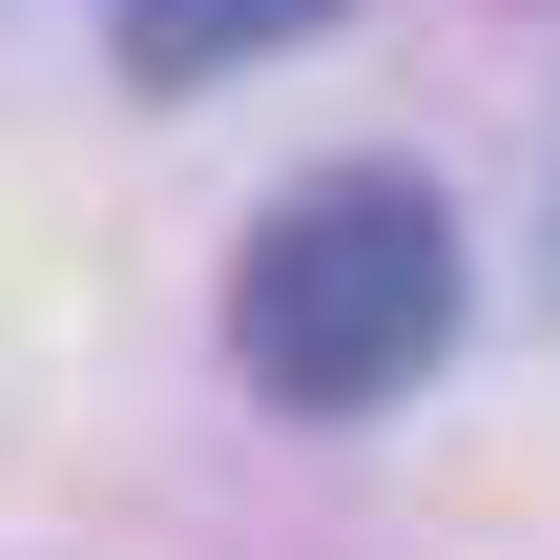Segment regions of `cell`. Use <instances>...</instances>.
Segmentation results:
<instances>
[{
    "instance_id": "obj_1",
    "label": "cell",
    "mask_w": 560,
    "mask_h": 560,
    "mask_svg": "<svg viewBox=\"0 0 560 560\" xmlns=\"http://www.w3.org/2000/svg\"><path fill=\"white\" fill-rule=\"evenodd\" d=\"M229 353H249L291 416H374V395H416V374L457 353V208H436L416 166H332V187H291V208L249 229V270H229Z\"/></svg>"
},
{
    "instance_id": "obj_2",
    "label": "cell",
    "mask_w": 560,
    "mask_h": 560,
    "mask_svg": "<svg viewBox=\"0 0 560 560\" xmlns=\"http://www.w3.org/2000/svg\"><path fill=\"white\" fill-rule=\"evenodd\" d=\"M332 0H125V83H208V62H270L312 42Z\"/></svg>"
}]
</instances>
